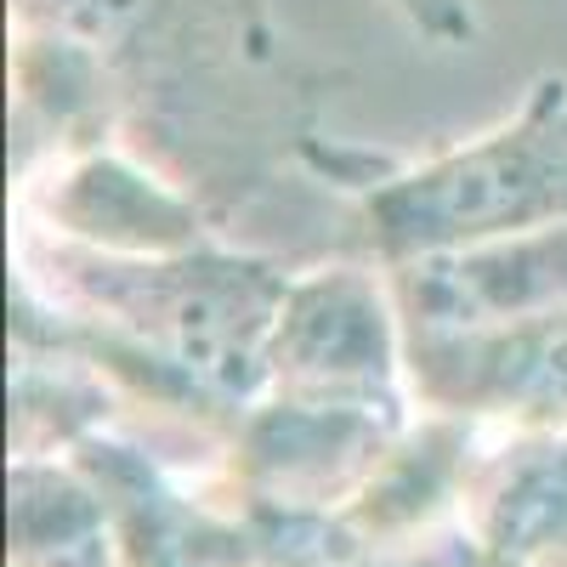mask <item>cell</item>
Segmentation results:
<instances>
[{
	"label": "cell",
	"instance_id": "cell-1",
	"mask_svg": "<svg viewBox=\"0 0 567 567\" xmlns=\"http://www.w3.org/2000/svg\"><path fill=\"white\" fill-rule=\"evenodd\" d=\"M12 23L74 40L109 142L216 227L239 221L318 136L323 74L284 58L239 0H12Z\"/></svg>",
	"mask_w": 567,
	"mask_h": 567
},
{
	"label": "cell",
	"instance_id": "cell-2",
	"mask_svg": "<svg viewBox=\"0 0 567 567\" xmlns=\"http://www.w3.org/2000/svg\"><path fill=\"white\" fill-rule=\"evenodd\" d=\"M12 312L74 347L125 403L210 437H233L267 398V341L290 267L221 239L159 256H114L18 216Z\"/></svg>",
	"mask_w": 567,
	"mask_h": 567
},
{
	"label": "cell",
	"instance_id": "cell-3",
	"mask_svg": "<svg viewBox=\"0 0 567 567\" xmlns=\"http://www.w3.org/2000/svg\"><path fill=\"white\" fill-rule=\"evenodd\" d=\"M301 165L352 199L369 261L398 267L567 221V74H539L499 125L425 159H381L312 136Z\"/></svg>",
	"mask_w": 567,
	"mask_h": 567
},
{
	"label": "cell",
	"instance_id": "cell-4",
	"mask_svg": "<svg viewBox=\"0 0 567 567\" xmlns=\"http://www.w3.org/2000/svg\"><path fill=\"white\" fill-rule=\"evenodd\" d=\"M267 392L301 403L414 409L403 312L381 261H323L290 278L267 341Z\"/></svg>",
	"mask_w": 567,
	"mask_h": 567
},
{
	"label": "cell",
	"instance_id": "cell-5",
	"mask_svg": "<svg viewBox=\"0 0 567 567\" xmlns=\"http://www.w3.org/2000/svg\"><path fill=\"white\" fill-rule=\"evenodd\" d=\"M409 420L414 409L301 403L267 392L216 449V477L205 488L221 494L227 505L341 516Z\"/></svg>",
	"mask_w": 567,
	"mask_h": 567
},
{
	"label": "cell",
	"instance_id": "cell-6",
	"mask_svg": "<svg viewBox=\"0 0 567 567\" xmlns=\"http://www.w3.org/2000/svg\"><path fill=\"white\" fill-rule=\"evenodd\" d=\"M403 369L414 409L483 432H567V307L488 329H403Z\"/></svg>",
	"mask_w": 567,
	"mask_h": 567
},
{
	"label": "cell",
	"instance_id": "cell-7",
	"mask_svg": "<svg viewBox=\"0 0 567 567\" xmlns=\"http://www.w3.org/2000/svg\"><path fill=\"white\" fill-rule=\"evenodd\" d=\"M18 216L58 239L114 256H159L221 239V227L182 187H171L120 142L45 159L40 171L18 176Z\"/></svg>",
	"mask_w": 567,
	"mask_h": 567
},
{
	"label": "cell",
	"instance_id": "cell-8",
	"mask_svg": "<svg viewBox=\"0 0 567 567\" xmlns=\"http://www.w3.org/2000/svg\"><path fill=\"white\" fill-rule=\"evenodd\" d=\"M403 329H488L567 307V221L386 267Z\"/></svg>",
	"mask_w": 567,
	"mask_h": 567
},
{
	"label": "cell",
	"instance_id": "cell-9",
	"mask_svg": "<svg viewBox=\"0 0 567 567\" xmlns=\"http://www.w3.org/2000/svg\"><path fill=\"white\" fill-rule=\"evenodd\" d=\"M460 528L494 567H567V432H483L465 465Z\"/></svg>",
	"mask_w": 567,
	"mask_h": 567
},
{
	"label": "cell",
	"instance_id": "cell-10",
	"mask_svg": "<svg viewBox=\"0 0 567 567\" xmlns=\"http://www.w3.org/2000/svg\"><path fill=\"white\" fill-rule=\"evenodd\" d=\"M477 437L483 425L414 409V420L392 437L381 465L369 471V483L347 499L341 523L369 545H414L460 523V488Z\"/></svg>",
	"mask_w": 567,
	"mask_h": 567
},
{
	"label": "cell",
	"instance_id": "cell-11",
	"mask_svg": "<svg viewBox=\"0 0 567 567\" xmlns=\"http://www.w3.org/2000/svg\"><path fill=\"white\" fill-rule=\"evenodd\" d=\"M120 403L97 363L12 312V460H69L109 432Z\"/></svg>",
	"mask_w": 567,
	"mask_h": 567
},
{
	"label": "cell",
	"instance_id": "cell-12",
	"mask_svg": "<svg viewBox=\"0 0 567 567\" xmlns=\"http://www.w3.org/2000/svg\"><path fill=\"white\" fill-rule=\"evenodd\" d=\"M386 7L437 52H454V45L477 40V7L471 0H386Z\"/></svg>",
	"mask_w": 567,
	"mask_h": 567
},
{
	"label": "cell",
	"instance_id": "cell-13",
	"mask_svg": "<svg viewBox=\"0 0 567 567\" xmlns=\"http://www.w3.org/2000/svg\"><path fill=\"white\" fill-rule=\"evenodd\" d=\"M239 7H245V12L256 18V23H267V29H278V23H272V7H267V0H239Z\"/></svg>",
	"mask_w": 567,
	"mask_h": 567
}]
</instances>
